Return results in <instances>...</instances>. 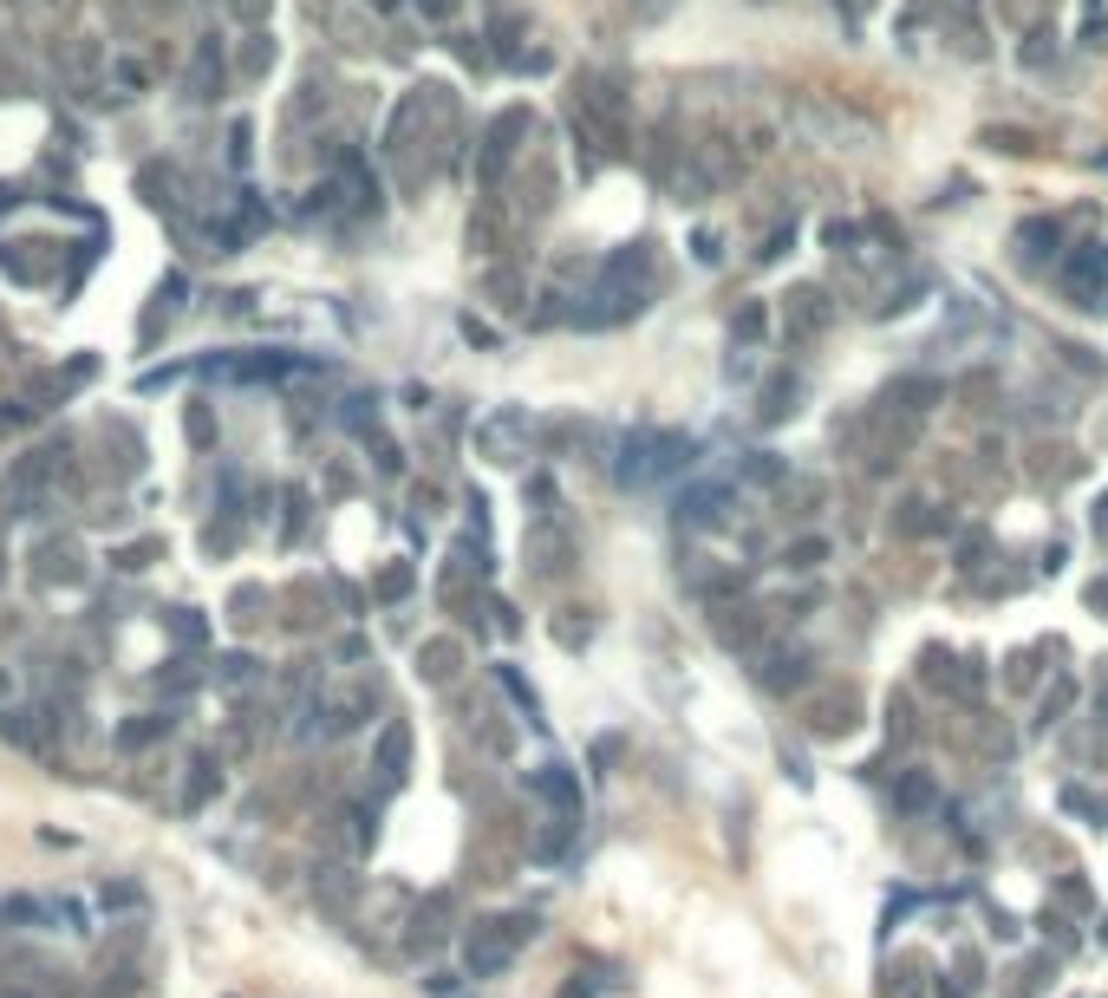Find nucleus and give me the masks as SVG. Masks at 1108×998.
Segmentation results:
<instances>
[{
    "label": "nucleus",
    "instance_id": "nucleus-4",
    "mask_svg": "<svg viewBox=\"0 0 1108 998\" xmlns=\"http://www.w3.org/2000/svg\"><path fill=\"white\" fill-rule=\"evenodd\" d=\"M13 203H20V197H13V190H7V183H0V210H13Z\"/></svg>",
    "mask_w": 1108,
    "mask_h": 998
},
{
    "label": "nucleus",
    "instance_id": "nucleus-2",
    "mask_svg": "<svg viewBox=\"0 0 1108 998\" xmlns=\"http://www.w3.org/2000/svg\"><path fill=\"white\" fill-rule=\"evenodd\" d=\"M268 60H275V46H268V40H262V33H255V40H248V53H242V60H235V66L248 72V78H255V72H268Z\"/></svg>",
    "mask_w": 1108,
    "mask_h": 998
},
{
    "label": "nucleus",
    "instance_id": "nucleus-5",
    "mask_svg": "<svg viewBox=\"0 0 1108 998\" xmlns=\"http://www.w3.org/2000/svg\"><path fill=\"white\" fill-rule=\"evenodd\" d=\"M0 699H7V679H0Z\"/></svg>",
    "mask_w": 1108,
    "mask_h": 998
},
{
    "label": "nucleus",
    "instance_id": "nucleus-3",
    "mask_svg": "<svg viewBox=\"0 0 1108 998\" xmlns=\"http://www.w3.org/2000/svg\"><path fill=\"white\" fill-rule=\"evenodd\" d=\"M417 7H424V13H437V20H444V13H457V0H417Z\"/></svg>",
    "mask_w": 1108,
    "mask_h": 998
},
{
    "label": "nucleus",
    "instance_id": "nucleus-1",
    "mask_svg": "<svg viewBox=\"0 0 1108 998\" xmlns=\"http://www.w3.org/2000/svg\"><path fill=\"white\" fill-rule=\"evenodd\" d=\"M215 85H222V53H215V40L196 46V98H215Z\"/></svg>",
    "mask_w": 1108,
    "mask_h": 998
}]
</instances>
